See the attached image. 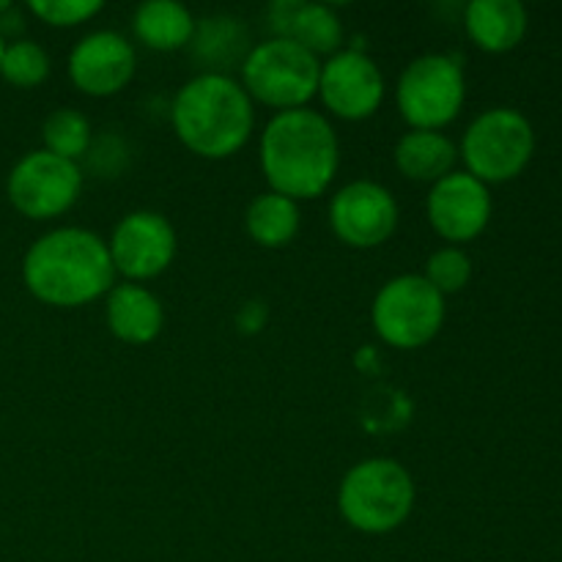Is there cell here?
<instances>
[{
	"label": "cell",
	"mask_w": 562,
	"mask_h": 562,
	"mask_svg": "<svg viewBox=\"0 0 562 562\" xmlns=\"http://www.w3.org/2000/svg\"><path fill=\"white\" fill-rule=\"evenodd\" d=\"M426 217L434 234L461 247L486 231L492 220V192L467 170H453L428 190Z\"/></svg>",
	"instance_id": "5bb4252c"
},
{
	"label": "cell",
	"mask_w": 562,
	"mask_h": 562,
	"mask_svg": "<svg viewBox=\"0 0 562 562\" xmlns=\"http://www.w3.org/2000/svg\"><path fill=\"white\" fill-rule=\"evenodd\" d=\"M108 250L115 274L124 278L126 283L143 285L168 272L170 263L176 261L179 236L165 214L137 209L115 223L108 239Z\"/></svg>",
	"instance_id": "30bf717a"
},
{
	"label": "cell",
	"mask_w": 562,
	"mask_h": 562,
	"mask_svg": "<svg viewBox=\"0 0 562 562\" xmlns=\"http://www.w3.org/2000/svg\"><path fill=\"white\" fill-rule=\"evenodd\" d=\"M27 9L49 27H77L91 22L104 9V3L102 0H31Z\"/></svg>",
	"instance_id": "d4e9b609"
},
{
	"label": "cell",
	"mask_w": 562,
	"mask_h": 562,
	"mask_svg": "<svg viewBox=\"0 0 562 562\" xmlns=\"http://www.w3.org/2000/svg\"><path fill=\"white\" fill-rule=\"evenodd\" d=\"M417 486L412 472L387 456L362 459L338 486V514L362 536L395 532L415 510Z\"/></svg>",
	"instance_id": "277c9868"
},
{
	"label": "cell",
	"mask_w": 562,
	"mask_h": 562,
	"mask_svg": "<svg viewBox=\"0 0 562 562\" xmlns=\"http://www.w3.org/2000/svg\"><path fill=\"white\" fill-rule=\"evenodd\" d=\"M44 151L69 162H82L93 143V126L77 108H55L42 124Z\"/></svg>",
	"instance_id": "7402d4cb"
},
{
	"label": "cell",
	"mask_w": 562,
	"mask_h": 562,
	"mask_svg": "<svg viewBox=\"0 0 562 562\" xmlns=\"http://www.w3.org/2000/svg\"><path fill=\"white\" fill-rule=\"evenodd\" d=\"M198 20L179 0H146L132 14V33L154 53H176L190 47Z\"/></svg>",
	"instance_id": "ffe728a7"
},
{
	"label": "cell",
	"mask_w": 562,
	"mask_h": 562,
	"mask_svg": "<svg viewBox=\"0 0 562 562\" xmlns=\"http://www.w3.org/2000/svg\"><path fill=\"white\" fill-rule=\"evenodd\" d=\"M420 274L448 300L450 294H459L470 285L472 258L467 256L464 247L445 245L426 258V267Z\"/></svg>",
	"instance_id": "cb8c5ba5"
},
{
	"label": "cell",
	"mask_w": 562,
	"mask_h": 562,
	"mask_svg": "<svg viewBox=\"0 0 562 562\" xmlns=\"http://www.w3.org/2000/svg\"><path fill=\"white\" fill-rule=\"evenodd\" d=\"M22 283L49 307H82L104 300L119 274L108 239L97 231L64 225L38 236L22 256Z\"/></svg>",
	"instance_id": "7a4b0ae2"
},
{
	"label": "cell",
	"mask_w": 562,
	"mask_h": 562,
	"mask_svg": "<svg viewBox=\"0 0 562 562\" xmlns=\"http://www.w3.org/2000/svg\"><path fill=\"white\" fill-rule=\"evenodd\" d=\"M9 9H11V3H9V0H0V16H3L5 11H9Z\"/></svg>",
	"instance_id": "484cf974"
},
{
	"label": "cell",
	"mask_w": 562,
	"mask_h": 562,
	"mask_svg": "<svg viewBox=\"0 0 562 562\" xmlns=\"http://www.w3.org/2000/svg\"><path fill=\"white\" fill-rule=\"evenodd\" d=\"M445 296L423 274H398L376 291L371 324L379 338L401 351L431 344L445 324Z\"/></svg>",
	"instance_id": "ba28073f"
},
{
	"label": "cell",
	"mask_w": 562,
	"mask_h": 562,
	"mask_svg": "<svg viewBox=\"0 0 562 562\" xmlns=\"http://www.w3.org/2000/svg\"><path fill=\"white\" fill-rule=\"evenodd\" d=\"M467 102L464 66L456 55L426 53L404 66L395 82V108L409 130L442 132Z\"/></svg>",
	"instance_id": "8992f818"
},
{
	"label": "cell",
	"mask_w": 562,
	"mask_h": 562,
	"mask_svg": "<svg viewBox=\"0 0 562 562\" xmlns=\"http://www.w3.org/2000/svg\"><path fill=\"white\" fill-rule=\"evenodd\" d=\"M536 151V132L527 115L514 108H488L467 126L459 157L467 173L483 184H499L519 176Z\"/></svg>",
	"instance_id": "52a82bcc"
},
{
	"label": "cell",
	"mask_w": 562,
	"mask_h": 562,
	"mask_svg": "<svg viewBox=\"0 0 562 562\" xmlns=\"http://www.w3.org/2000/svg\"><path fill=\"white\" fill-rule=\"evenodd\" d=\"M322 60L305 47L283 36H269L252 44L239 69V82L252 102L267 104L274 113L307 108L318 93Z\"/></svg>",
	"instance_id": "5b68a950"
},
{
	"label": "cell",
	"mask_w": 562,
	"mask_h": 562,
	"mask_svg": "<svg viewBox=\"0 0 562 562\" xmlns=\"http://www.w3.org/2000/svg\"><path fill=\"white\" fill-rule=\"evenodd\" d=\"M459 146L445 132L409 130L398 137L393 148V162L404 179L417 184H437L456 170Z\"/></svg>",
	"instance_id": "ac0fdd59"
},
{
	"label": "cell",
	"mask_w": 562,
	"mask_h": 562,
	"mask_svg": "<svg viewBox=\"0 0 562 562\" xmlns=\"http://www.w3.org/2000/svg\"><path fill=\"white\" fill-rule=\"evenodd\" d=\"M250 49V31L239 16L231 14L198 20L190 42L192 58L203 66L201 71H217V75H231V69H241Z\"/></svg>",
	"instance_id": "e0dca14e"
},
{
	"label": "cell",
	"mask_w": 562,
	"mask_h": 562,
	"mask_svg": "<svg viewBox=\"0 0 562 562\" xmlns=\"http://www.w3.org/2000/svg\"><path fill=\"white\" fill-rule=\"evenodd\" d=\"M170 124L187 151L201 159H228L256 132V102L239 77L198 71L176 91Z\"/></svg>",
	"instance_id": "3957f363"
},
{
	"label": "cell",
	"mask_w": 562,
	"mask_h": 562,
	"mask_svg": "<svg viewBox=\"0 0 562 562\" xmlns=\"http://www.w3.org/2000/svg\"><path fill=\"white\" fill-rule=\"evenodd\" d=\"M467 36L486 53H508L525 38L527 9L519 0H470L464 9Z\"/></svg>",
	"instance_id": "d6986e66"
},
{
	"label": "cell",
	"mask_w": 562,
	"mask_h": 562,
	"mask_svg": "<svg viewBox=\"0 0 562 562\" xmlns=\"http://www.w3.org/2000/svg\"><path fill=\"white\" fill-rule=\"evenodd\" d=\"M258 162L269 190L291 201L324 195L340 170V140L333 121L313 108L283 110L267 121Z\"/></svg>",
	"instance_id": "6da1fadb"
},
{
	"label": "cell",
	"mask_w": 562,
	"mask_h": 562,
	"mask_svg": "<svg viewBox=\"0 0 562 562\" xmlns=\"http://www.w3.org/2000/svg\"><path fill=\"white\" fill-rule=\"evenodd\" d=\"M3 49H5V38L0 36V58H3Z\"/></svg>",
	"instance_id": "4316f807"
},
{
	"label": "cell",
	"mask_w": 562,
	"mask_h": 562,
	"mask_svg": "<svg viewBox=\"0 0 562 562\" xmlns=\"http://www.w3.org/2000/svg\"><path fill=\"white\" fill-rule=\"evenodd\" d=\"M82 165L60 159L44 148L22 154L9 170L5 195L27 220H55L69 212L82 195Z\"/></svg>",
	"instance_id": "9c48e42d"
},
{
	"label": "cell",
	"mask_w": 562,
	"mask_h": 562,
	"mask_svg": "<svg viewBox=\"0 0 562 562\" xmlns=\"http://www.w3.org/2000/svg\"><path fill=\"white\" fill-rule=\"evenodd\" d=\"M71 86L93 99L115 97L132 82L137 71L135 44L119 31H91L71 47L66 58Z\"/></svg>",
	"instance_id": "4fadbf2b"
},
{
	"label": "cell",
	"mask_w": 562,
	"mask_h": 562,
	"mask_svg": "<svg viewBox=\"0 0 562 562\" xmlns=\"http://www.w3.org/2000/svg\"><path fill=\"white\" fill-rule=\"evenodd\" d=\"M272 36H283L305 47L318 60L344 49V22L340 14L327 3H307V0H278L267 11Z\"/></svg>",
	"instance_id": "9a60e30c"
},
{
	"label": "cell",
	"mask_w": 562,
	"mask_h": 562,
	"mask_svg": "<svg viewBox=\"0 0 562 562\" xmlns=\"http://www.w3.org/2000/svg\"><path fill=\"white\" fill-rule=\"evenodd\" d=\"M318 99L335 119L366 121L379 113L387 97V82L376 60L360 47H344L322 60Z\"/></svg>",
	"instance_id": "7c38bea8"
},
{
	"label": "cell",
	"mask_w": 562,
	"mask_h": 562,
	"mask_svg": "<svg viewBox=\"0 0 562 562\" xmlns=\"http://www.w3.org/2000/svg\"><path fill=\"white\" fill-rule=\"evenodd\" d=\"M245 228L258 247H267V250L289 247L302 228L300 203L274 190L261 192L247 203Z\"/></svg>",
	"instance_id": "44dd1931"
},
{
	"label": "cell",
	"mask_w": 562,
	"mask_h": 562,
	"mask_svg": "<svg viewBox=\"0 0 562 562\" xmlns=\"http://www.w3.org/2000/svg\"><path fill=\"white\" fill-rule=\"evenodd\" d=\"M329 228L355 250H373L390 241L401 220V209L390 187L373 179L346 181L327 206Z\"/></svg>",
	"instance_id": "8fae6325"
},
{
	"label": "cell",
	"mask_w": 562,
	"mask_h": 562,
	"mask_svg": "<svg viewBox=\"0 0 562 562\" xmlns=\"http://www.w3.org/2000/svg\"><path fill=\"white\" fill-rule=\"evenodd\" d=\"M53 60L33 38H9L0 58V77L14 88H36L49 77Z\"/></svg>",
	"instance_id": "603a6c76"
},
{
	"label": "cell",
	"mask_w": 562,
	"mask_h": 562,
	"mask_svg": "<svg viewBox=\"0 0 562 562\" xmlns=\"http://www.w3.org/2000/svg\"><path fill=\"white\" fill-rule=\"evenodd\" d=\"M104 324L121 344L146 346L162 333L165 307L151 289L121 280L104 296Z\"/></svg>",
	"instance_id": "2e32d148"
}]
</instances>
